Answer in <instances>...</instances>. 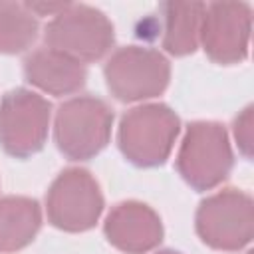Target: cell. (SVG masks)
<instances>
[{
  "label": "cell",
  "instance_id": "obj_1",
  "mask_svg": "<svg viewBox=\"0 0 254 254\" xmlns=\"http://www.w3.org/2000/svg\"><path fill=\"white\" fill-rule=\"evenodd\" d=\"M179 135V117L167 105L151 103L127 111L119 125V147L139 167L161 165Z\"/></svg>",
  "mask_w": 254,
  "mask_h": 254
},
{
  "label": "cell",
  "instance_id": "obj_2",
  "mask_svg": "<svg viewBox=\"0 0 254 254\" xmlns=\"http://www.w3.org/2000/svg\"><path fill=\"white\" fill-rule=\"evenodd\" d=\"M111 107L99 97H73L56 115V145L69 159H91L109 141Z\"/></svg>",
  "mask_w": 254,
  "mask_h": 254
},
{
  "label": "cell",
  "instance_id": "obj_3",
  "mask_svg": "<svg viewBox=\"0 0 254 254\" xmlns=\"http://www.w3.org/2000/svg\"><path fill=\"white\" fill-rule=\"evenodd\" d=\"M177 167L196 190H208L222 183L232 169V151L224 127L212 121L192 123L183 139Z\"/></svg>",
  "mask_w": 254,
  "mask_h": 254
},
{
  "label": "cell",
  "instance_id": "obj_4",
  "mask_svg": "<svg viewBox=\"0 0 254 254\" xmlns=\"http://www.w3.org/2000/svg\"><path fill=\"white\" fill-rule=\"evenodd\" d=\"M46 42L52 50L77 62H95L109 52L113 26L103 12L91 6L67 4V8L48 24Z\"/></svg>",
  "mask_w": 254,
  "mask_h": 254
},
{
  "label": "cell",
  "instance_id": "obj_5",
  "mask_svg": "<svg viewBox=\"0 0 254 254\" xmlns=\"http://www.w3.org/2000/svg\"><path fill=\"white\" fill-rule=\"evenodd\" d=\"M196 232L216 250H238L250 242L254 232L252 198L234 189L216 192L200 202L196 212Z\"/></svg>",
  "mask_w": 254,
  "mask_h": 254
},
{
  "label": "cell",
  "instance_id": "obj_6",
  "mask_svg": "<svg viewBox=\"0 0 254 254\" xmlns=\"http://www.w3.org/2000/svg\"><path fill=\"white\" fill-rule=\"evenodd\" d=\"M50 103L34 91L12 89L0 103V143L12 157H30L44 147Z\"/></svg>",
  "mask_w": 254,
  "mask_h": 254
},
{
  "label": "cell",
  "instance_id": "obj_7",
  "mask_svg": "<svg viewBox=\"0 0 254 254\" xmlns=\"http://www.w3.org/2000/svg\"><path fill=\"white\" fill-rule=\"evenodd\" d=\"M169 62L155 50L121 48L105 64L109 91L121 101H137L159 95L169 83Z\"/></svg>",
  "mask_w": 254,
  "mask_h": 254
},
{
  "label": "cell",
  "instance_id": "obj_8",
  "mask_svg": "<svg viewBox=\"0 0 254 254\" xmlns=\"http://www.w3.org/2000/svg\"><path fill=\"white\" fill-rule=\"evenodd\" d=\"M103 210V196L95 179L83 169L64 171L50 187L48 216L67 232L91 228Z\"/></svg>",
  "mask_w": 254,
  "mask_h": 254
},
{
  "label": "cell",
  "instance_id": "obj_9",
  "mask_svg": "<svg viewBox=\"0 0 254 254\" xmlns=\"http://www.w3.org/2000/svg\"><path fill=\"white\" fill-rule=\"evenodd\" d=\"M250 24V8L244 2H214L204 8L198 40L212 62L236 64L246 58Z\"/></svg>",
  "mask_w": 254,
  "mask_h": 254
},
{
  "label": "cell",
  "instance_id": "obj_10",
  "mask_svg": "<svg viewBox=\"0 0 254 254\" xmlns=\"http://www.w3.org/2000/svg\"><path fill=\"white\" fill-rule=\"evenodd\" d=\"M107 240L127 252L143 254L155 248L163 238V226L153 208L143 202H121L117 204L105 220Z\"/></svg>",
  "mask_w": 254,
  "mask_h": 254
},
{
  "label": "cell",
  "instance_id": "obj_11",
  "mask_svg": "<svg viewBox=\"0 0 254 254\" xmlns=\"http://www.w3.org/2000/svg\"><path fill=\"white\" fill-rule=\"evenodd\" d=\"M24 73L30 83L54 95L77 91L83 87L87 75L81 62L52 48L32 52L24 60Z\"/></svg>",
  "mask_w": 254,
  "mask_h": 254
},
{
  "label": "cell",
  "instance_id": "obj_12",
  "mask_svg": "<svg viewBox=\"0 0 254 254\" xmlns=\"http://www.w3.org/2000/svg\"><path fill=\"white\" fill-rule=\"evenodd\" d=\"M42 214L36 200L28 196H6L0 200V252H16L30 244L40 228Z\"/></svg>",
  "mask_w": 254,
  "mask_h": 254
},
{
  "label": "cell",
  "instance_id": "obj_13",
  "mask_svg": "<svg viewBox=\"0 0 254 254\" xmlns=\"http://www.w3.org/2000/svg\"><path fill=\"white\" fill-rule=\"evenodd\" d=\"M165 36L163 46L175 56H187L196 50L200 24L204 16L202 2H165Z\"/></svg>",
  "mask_w": 254,
  "mask_h": 254
},
{
  "label": "cell",
  "instance_id": "obj_14",
  "mask_svg": "<svg viewBox=\"0 0 254 254\" xmlns=\"http://www.w3.org/2000/svg\"><path fill=\"white\" fill-rule=\"evenodd\" d=\"M38 22L26 4L0 2V54H16L32 46Z\"/></svg>",
  "mask_w": 254,
  "mask_h": 254
},
{
  "label": "cell",
  "instance_id": "obj_15",
  "mask_svg": "<svg viewBox=\"0 0 254 254\" xmlns=\"http://www.w3.org/2000/svg\"><path fill=\"white\" fill-rule=\"evenodd\" d=\"M234 135L244 157L252 155V107H246L234 121Z\"/></svg>",
  "mask_w": 254,
  "mask_h": 254
},
{
  "label": "cell",
  "instance_id": "obj_16",
  "mask_svg": "<svg viewBox=\"0 0 254 254\" xmlns=\"http://www.w3.org/2000/svg\"><path fill=\"white\" fill-rule=\"evenodd\" d=\"M159 254H179V252H173V250H163V252H159Z\"/></svg>",
  "mask_w": 254,
  "mask_h": 254
}]
</instances>
